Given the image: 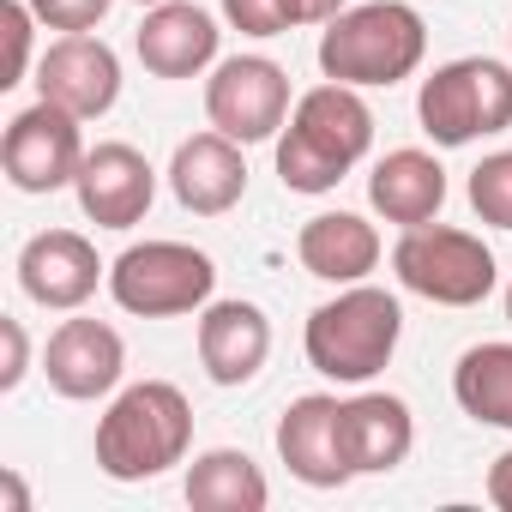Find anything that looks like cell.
<instances>
[{"label":"cell","mask_w":512,"mask_h":512,"mask_svg":"<svg viewBox=\"0 0 512 512\" xmlns=\"http://www.w3.org/2000/svg\"><path fill=\"white\" fill-rule=\"evenodd\" d=\"M374 145V109L356 85H314L296 97L284 133H278V175L290 193H332Z\"/></svg>","instance_id":"cell-1"},{"label":"cell","mask_w":512,"mask_h":512,"mask_svg":"<svg viewBox=\"0 0 512 512\" xmlns=\"http://www.w3.org/2000/svg\"><path fill=\"white\" fill-rule=\"evenodd\" d=\"M193 446V404L169 380H139L115 392L97 422V470L115 482H151L175 470Z\"/></svg>","instance_id":"cell-2"},{"label":"cell","mask_w":512,"mask_h":512,"mask_svg":"<svg viewBox=\"0 0 512 512\" xmlns=\"http://www.w3.org/2000/svg\"><path fill=\"white\" fill-rule=\"evenodd\" d=\"M428 55V25L416 7L404 0H362V7H344L326 37H320V73L356 91H392L404 85Z\"/></svg>","instance_id":"cell-3"},{"label":"cell","mask_w":512,"mask_h":512,"mask_svg":"<svg viewBox=\"0 0 512 512\" xmlns=\"http://www.w3.org/2000/svg\"><path fill=\"white\" fill-rule=\"evenodd\" d=\"M404 338V308L392 290H374V284H344L332 302H320L308 314V332H302V350H308V368L338 380V386H362L374 380L392 350Z\"/></svg>","instance_id":"cell-4"},{"label":"cell","mask_w":512,"mask_h":512,"mask_svg":"<svg viewBox=\"0 0 512 512\" xmlns=\"http://www.w3.org/2000/svg\"><path fill=\"white\" fill-rule=\"evenodd\" d=\"M416 121L446 151L506 133L512 127V67L488 61V55H464V61L434 67L416 91Z\"/></svg>","instance_id":"cell-5"},{"label":"cell","mask_w":512,"mask_h":512,"mask_svg":"<svg viewBox=\"0 0 512 512\" xmlns=\"http://www.w3.org/2000/svg\"><path fill=\"white\" fill-rule=\"evenodd\" d=\"M392 272L410 296L434 308H476L494 290V253L482 235L452 223H416L392 247Z\"/></svg>","instance_id":"cell-6"},{"label":"cell","mask_w":512,"mask_h":512,"mask_svg":"<svg viewBox=\"0 0 512 512\" xmlns=\"http://www.w3.org/2000/svg\"><path fill=\"white\" fill-rule=\"evenodd\" d=\"M217 290V266L211 253L187 247V241H139L109 266V296L115 308L139 314V320H175V314H199Z\"/></svg>","instance_id":"cell-7"},{"label":"cell","mask_w":512,"mask_h":512,"mask_svg":"<svg viewBox=\"0 0 512 512\" xmlns=\"http://www.w3.org/2000/svg\"><path fill=\"white\" fill-rule=\"evenodd\" d=\"M296 97H290V73L266 55H229L211 67L205 79V121L217 133H229L235 145H260L278 139L290 121Z\"/></svg>","instance_id":"cell-8"},{"label":"cell","mask_w":512,"mask_h":512,"mask_svg":"<svg viewBox=\"0 0 512 512\" xmlns=\"http://www.w3.org/2000/svg\"><path fill=\"white\" fill-rule=\"evenodd\" d=\"M79 115H67L61 103L37 97L31 109H19L7 121V139H0V169L19 193H61L79 181L85 163V139H79Z\"/></svg>","instance_id":"cell-9"},{"label":"cell","mask_w":512,"mask_h":512,"mask_svg":"<svg viewBox=\"0 0 512 512\" xmlns=\"http://www.w3.org/2000/svg\"><path fill=\"white\" fill-rule=\"evenodd\" d=\"M37 97L61 103L79 121L109 115L115 97H121V61H115V49L103 37H91V31H61L43 49V61H37Z\"/></svg>","instance_id":"cell-10"},{"label":"cell","mask_w":512,"mask_h":512,"mask_svg":"<svg viewBox=\"0 0 512 512\" xmlns=\"http://www.w3.org/2000/svg\"><path fill=\"white\" fill-rule=\"evenodd\" d=\"M19 284L37 308L73 314L97 296V284H109V266L79 229H43L19 247Z\"/></svg>","instance_id":"cell-11"},{"label":"cell","mask_w":512,"mask_h":512,"mask_svg":"<svg viewBox=\"0 0 512 512\" xmlns=\"http://www.w3.org/2000/svg\"><path fill=\"white\" fill-rule=\"evenodd\" d=\"M73 193H79V211L97 229H133V223H145V211L157 199V169L145 163V151H133L121 139H103V145L85 151Z\"/></svg>","instance_id":"cell-12"},{"label":"cell","mask_w":512,"mask_h":512,"mask_svg":"<svg viewBox=\"0 0 512 512\" xmlns=\"http://www.w3.org/2000/svg\"><path fill=\"white\" fill-rule=\"evenodd\" d=\"M43 374L61 398L73 404H91V398H109L127 374V344L115 326L103 320H61L49 332V350H43Z\"/></svg>","instance_id":"cell-13"},{"label":"cell","mask_w":512,"mask_h":512,"mask_svg":"<svg viewBox=\"0 0 512 512\" xmlns=\"http://www.w3.org/2000/svg\"><path fill=\"white\" fill-rule=\"evenodd\" d=\"M217 19L193 0H163V7H145L139 31H133V49L145 61V73L157 79H199L205 67H217Z\"/></svg>","instance_id":"cell-14"},{"label":"cell","mask_w":512,"mask_h":512,"mask_svg":"<svg viewBox=\"0 0 512 512\" xmlns=\"http://www.w3.org/2000/svg\"><path fill=\"white\" fill-rule=\"evenodd\" d=\"M169 187H175V199H181L193 217H223V211H235L241 193H247V157H241V145H235L229 133L205 127V133H193V139L175 145V157H169Z\"/></svg>","instance_id":"cell-15"},{"label":"cell","mask_w":512,"mask_h":512,"mask_svg":"<svg viewBox=\"0 0 512 512\" xmlns=\"http://www.w3.org/2000/svg\"><path fill=\"white\" fill-rule=\"evenodd\" d=\"M338 446H344L350 476H386V470H398L410 458V446H416L410 404L392 398V392H356V398H344V410H338Z\"/></svg>","instance_id":"cell-16"},{"label":"cell","mask_w":512,"mask_h":512,"mask_svg":"<svg viewBox=\"0 0 512 512\" xmlns=\"http://www.w3.org/2000/svg\"><path fill=\"white\" fill-rule=\"evenodd\" d=\"M272 356V320L260 302H205L199 308V368L217 386H247Z\"/></svg>","instance_id":"cell-17"},{"label":"cell","mask_w":512,"mask_h":512,"mask_svg":"<svg viewBox=\"0 0 512 512\" xmlns=\"http://www.w3.org/2000/svg\"><path fill=\"white\" fill-rule=\"evenodd\" d=\"M338 410H344L338 398L308 392L278 422V458L308 488H344L350 482V464H344V446H338Z\"/></svg>","instance_id":"cell-18"},{"label":"cell","mask_w":512,"mask_h":512,"mask_svg":"<svg viewBox=\"0 0 512 512\" xmlns=\"http://www.w3.org/2000/svg\"><path fill=\"white\" fill-rule=\"evenodd\" d=\"M296 260L320 284H368L380 266V229L356 211H320L296 235Z\"/></svg>","instance_id":"cell-19"},{"label":"cell","mask_w":512,"mask_h":512,"mask_svg":"<svg viewBox=\"0 0 512 512\" xmlns=\"http://www.w3.org/2000/svg\"><path fill=\"white\" fill-rule=\"evenodd\" d=\"M368 205L398 223V229H416V223H434L440 205H446V169L434 151H416V145H398L374 163L368 175Z\"/></svg>","instance_id":"cell-20"},{"label":"cell","mask_w":512,"mask_h":512,"mask_svg":"<svg viewBox=\"0 0 512 512\" xmlns=\"http://www.w3.org/2000/svg\"><path fill=\"white\" fill-rule=\"evenodd\" d=\"M272 482L235 446H211L187 464V506L193 512H266Z\"/></svg>","instance_id":"cell-21"},{"label":"cell","mask_w":512,"mask_h":512,"mask_svg":"<svg viewBox=\"0 0 512 512\" xmlns=\"http://www.w3.org/2000/svg\"><path fill=\"white\" fill-rule=\"evenodd\" d=\"M452 398L482 428H512V344H470L452 368Z\"/></svg>","instance_id":"cell-22"},{"label":"cell","mask_w":512,"mask_h":512,"mask_svg":"<svg viewBox=\"0 0 512 512\" xmlns=\"http://www.w3.org/2000/svg\"><path fill=\"white\" fill-rule=\"evenodd\" d=\"M470 211L488 229H512V151H488L470 169Z\"/></svg>","instance_id":"cell-23"},{"label":"cell","mask_w":512,"mask_h":512,"mask_svg":"<svg viewBox=\"0 0 512 512\" xmlns=\"http://www.w3.org/2000/svg\"><path fill=\"white\" fill-rule=\"evenodd\" d=\"M0 25H7V73H0V85H25V73H31V31L43 25L37 13H31V0H0Z\"/></svg>","instance_id":"cell-24"},{"label":"cell","mask_w":512,"mask_h":512,"mask_svg":"<svg viewBox=\"0 0 512 512\" xmlns=\"http://www.w3.org/2000/svg\"><path fill=\"white\" fill-rule=\"evenodd\" d=\"M223 19L241 37H284L290 31V0H223Z\"/></svg>","instance_id":"cell-25"},{"label":"cell","mask_w":512,"mask_h":512,"mask_svg":"<svg viewBox=\"0 0 512 512\" xmlns=\"http://www.w3.org/2000/svg\"><path fill=\"white\" fill-rule=\"evenodd\" d=\"M115 0H31V13L49 25V31H97L109 19Z\"/></svg>","instance_id":"cell-26"},{"label":"cell","mask_w":512,"mask_h":512,"mask_svg":"<svg viewBox=\"0 0 512 512\" xmlns=\"http://www.w3.org/2000/svg\"><path fill=\"white\" fill-rule=\"evenodd\" d=\"M0 338H7V362H0V392H13V386L31 374V344H25V326H19V320H0Z\"/></svg>","instance_id":"cell-27"},{"label":"cell","mask_w":512,"mask_h":512,"mask_svg":"<svg viewBox=\"0 0 512 512\" xmlns=\"http://www.w3.org/2000/svg\"><path fill=\"white\" fill-rule=\"evenodd\" d=\"M488 500H494L500 512H512V446L488 464Z\"/></svg>","instance_id":"cell-28"},{"label":"cell","mask_w":512,"mask_h":512,"mask_svg":"<svg viewBox=\"0 0 512 512\" xmlns=\"http://www.w3.org/2000/svg\"><path fill=\"white\" fill-rule=\"evenodd\" d=\"M344 0H290V25H332Z\"/></svg>","instance_id":"cell-29"},{"label":"cell","mask_w":512,"mask_h":512,"mask_svg":"<svg viewBox=\"0 0 512 512\" xmlns=\"http://www.w3.org/2000/svg\"><path fill=\"white\" fill-rule=\"evenodd\" d=\"M0 494H7V506H13V512H25V506H31V494H25V482H19L13 470L0 476Z\"/></svg>","instance_id":"cell-30"},{"label":"cell","mask_w":512,"mask_h":512,"mask_svg":"<svg viewBox=\"0 0 512 512\" xmlns=\"http://www.w3.org/2000/svg\"><path fill=\"white\" fill-rule=\"evenodd\" d=\"M506 320H512V284H506Z\"/></svg>","instance_id":"cell-31"},{"label":"cell","mask_w":512,"mask_h":512,"mask_svg":"<svg viewBox=\"0 0 512 512\" xmlns=\"http://www.w3.org/2000/svg\"><path fill=\"white\" fill-rule=\"evenodd\" d=\"M139 7H163V0H139Z\"/></svg>","instance_id":"cell-32"},{"label":"cell","mask_w":512,"mask_h":512,"mask_svg":"<svg viewBox=\"0 0 512 512\" xmlns=\"http://www.w3.org/2000/svg\"><path fill=\"white\" fill-rule=\"evenodd\" d=\"M506 37H512V31H506Z\"/></svg>","instance_id":"cell-33"}]
</instances>
